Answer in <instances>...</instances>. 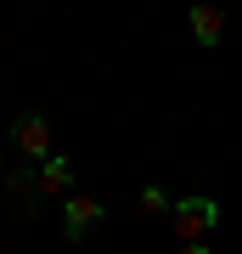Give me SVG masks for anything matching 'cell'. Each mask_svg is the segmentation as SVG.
Returning a JSON list of instances; mask_svg holds the SVG:
<instances>
[{
    "label": "cell",
    "instance_id": "cell-4",
    "mask_svg": "<svg viewBox=\"0 0 242 254\" xmlns=\"http://www.w3.org/2000/svg\"><path fill=\"white\" fill-rule=\"evenodd\" d=\"M186 28H192V40H197L203 51H214L220 40H225V11L203 0V6H192V11H186Z\"/></svg>",
    "mask_w": 242,
    "mask_h": 254
},
{
    "label": "cell",
    "instance_id": "cell-1",
    "mask_svg": "<svg viewBox=\"0 0 242 254\" xmlns=\"http://www.w3.org/2000/svg\"><path fill=\"white\" fill-rule=\"evenodd\" d=\"M175 237L180 243H203L208 232L220 226V203L214 198H197V192H192V198H175Z\"/></svg>",
    "mask_w": 242,
    "mask_h": 254
},
{
    "label": "cell",
    "instance_id": "cell-5",
    "mask_svg": "<svg viewBox=\"0 0 242 254\" xmlns=\"http://www.w3.org/2000/svg\"><path fill=\"white\" fill-rule=\"evenodd\" d=\"M56 192H73V164H68V153H51L40 164V198H56Z\"/></svg>",
    "mask_w": 242,
    "mask_h": 254
},
{
    "label": "cell",
    "instance_id": "cell-3",
    "mask_svg": "<svg viewBox=\"0 0 242 254\" xmlns=\"http://www.w3.org/2000/svg\"><path fill=\"white\" fill-rule=\"evenodd\" d=\"M107 215V203L101 198H90V192H68V203H62V237H90V226Z\"/></svg>",
    "mask_w": 242,
    "mask_h": 254
},
{
    "label": "cell",
    "instance_id": "cell-2",
    "mask_svg": "<svg viewBox=\"0 0 242 254\" xmlns=\"http://www.w3.org/2000/svg\"><path fill=\"white\" fill-rule=\"evenodd\" d=\"M11 147H17V158H23V164H45V158L56 153L51 125H45L40 113H23L17 125H11Z\"/></svg>",
    "mask_w": 242,
    "mask_h": 254
},
{
    "label": "cell",
    "instance_id": "cell-6",
    "mask_svg": "<svg viewBox=\"0 0 242 254\" xmlns=\"http://www.w3.org/2000/svg\"><path fill=\"white\" fill-rule=\"evenodd\" d=\"M135 203H141V215H169V192H163V187H141V198H135Z\"/></svg>",
    "mask_w": 242,
    "mask_h": 254
},
{
    "label": "cell",
    "instance_id": "cell-7",
    "mask_svg": "<svg viewBox=\"0 0 242 254\" xmlns=\"http://www.w3.org/2000/svg\"><path fill=\"white\" fill-rule=\"evenodd\" d=\"M175 254H208V249H203V243H180Z\"/></svg>",
    "mask_w": 242,
    "mask_h": 254
}]
</instances>
